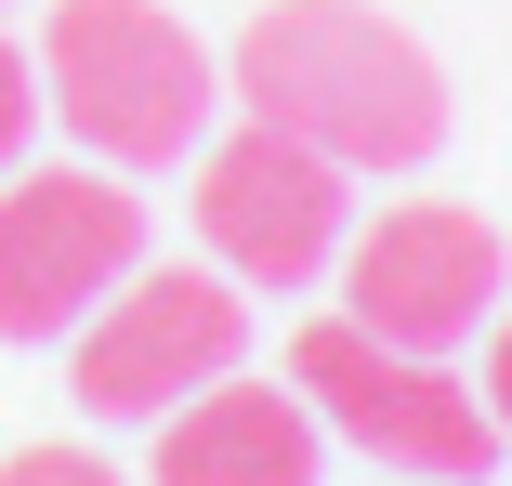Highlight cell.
<instances>
[{
    "instance_id": "cell-7",
    "label": "cell",
    "mask_w": 512,
    "mask_h": 486,
    "mask_svg": "<svg viewBox=\"0 0 512 486\" xmlns=\"http://www.w3.org/2000/svg\"><path fill=\"white\" fill-rule=\"evenodd\" d=\"M197 237H211V263L237 289H316L342 263V158L289 145V132H224L211 158H197Z\"/></svg>"
},
{
    "instance_id": "cell-9",
    "label": "cell",
    "mask_w": 512,
    "mask_h": 486,
    "mask_svg": "<svg viewBox=\"0 0 512 486\" xmlns=\"http://www.w3.org/2000/svg\"><path fill=\"white\" fill-rule=\"evenodd\" d=\"M27 132H40V66H27L14 40H0V171L27 158Z\"/></svg>"
},
{
    "instance_id": "cell-3",
    "label": "cell",
    "mask_w": 512,
    "mask_h": 486,
    "mask_svg": "<svg viewBox=\"0 0 512 486\" xmlns=\"http://www.w3.org/2000/svg\"><path fill=\"white\" fill-rule=\"evenodd\" d=\"M289 395L316 408L329 434H355L368 460L434 473V486H473L486 447H499L486 395L447 381V355H407V342H381V329H355V316H316V329L289 342Z\"/></svg>"
},
{
    "instance_id": "cell-2",
    "label": "cell",
    "mask_w": 512,
    "mask_h": 486,
    "mask_svg": "<svg viewBox=\"0 0 512 486\" xmlns=\"http://www.w3.org/2000/svg\"><path fill=\"white\" fill-rule=\"evenodd\" d=\"M40 106L106 158V171H158L211 132L224 79L197 53V27H171L158 0H53L40 27Z\"/></svg>"
},
{
    "instance_id": "cell-11",
    "label": "cell",
    "mask_w": 512,
    "mask_h": 486,
    "mask_svg": "<svg viewBox=\"0 0 512 486\" xmlns=\"http://www.w3.org/2000/svg\"><path fill=\"white\" fill-rule=\"evenodd\" d=\"M486 421L512 434V303H499V342H486Z\"/></svg>"
},
{
    "instance_id": "cell-1",
    "label": "cell",
    "mask_w": 512,
    "mask_h": 486,
    "mask_svg": "<svg viewBox=\"0 0 512 486\" xmlns=\"http://www.w3.org/2000/svg\"><path fill=\"white\" fill-rule=\"evenodd\" d=\"M237 106L342 171H407L447 145V66L368 0H276L237 27Z\"/></svg>"
},
{
    "instance_id": "cell-6",
    "label": "cell",
    "mask_w": 512,
    "mask_h": 486,
    "mask_svg": "<svg viewBox=\"0 0 512 486\" xmlns=\"http://www.w3.org/2000/svg\"><path fill=\"white\" fill-rule=\"evenodd\" d=\"M342 303H355V329H381V342H407V355L473 342V329L512 303L499 224L460 211V198H394V211L342 250Z\"/></svg>"
},
{
    "instance_id": "cell-5",
    "label": "cell",
    "mask_w": 512,
    "mask_h": 486,
    "mask_svg": "<svg viewBox=\"0 0 512 486\" xmlns=\"http://www.w3.org/2000/svg\"><path fill=\"white\" fill-rule=\"evenodd\" d=\"M145 263V198L119 171H14L0 184V342H66Z\"/></svg>"
},
{
    "instance_id": "cell-10",
    "label": "cell",
    "mask_w": 512,
    "mask_h": 486,
    "mask_svg": "<svg viewBox=\"0 0 512 486\" xmlns=\"http://www.w3.org/2000/svg\"><path fill=\"white\" fill-rule=\"evenodd\" d=\"M0 486H119V473L92 460V447H14V460H0Z\"/></svg>"
},
{
    "instance_id": "cell-8",
    "label": "cell",
    "mask_w": 512,
    "mask_h": 486,
    "mask_svg": "<svg viewBox=\"0 0 512 486\" xmlns=\"http://www.w3.org/2000/svg\"><path fill=\"white\" fill-rule=\"evenodd\" d=\"M329 434L302 395H276V381H211V395H184L158 421V486H316Z\"/></svg>"
},
{
    "instance_id": "cell-4",
    "label": "cell",
    "mask_w": 512,
    "mask_h": 486,
    "mask_svg": "<svg viewBox=\"0 0 512 486\" xmlns=\"http://www.w3.org/2000/svg\"><path fill=\"white\" fill-rule=\"evenodd\" d=\"M250 355V303H237V276H211V263H132L106 303L79 316V355H66V381H79V408L92 421H171L184 395H211V381Z\"/></svg>"
},
{
    "instance_id": "cell-12",
    "label": "cell",
    "mask_w": 512,
    "mask_h": 486,
    "mask_svg": "<svg viewBox=\"0 0 512 486\" xmlns=\"http://www.w3.org/2000/svg\"><path fill=\"white\" fill-rule=\"evenodd\" d=\"M421 486H434V473H421Z\"/></svg>"
}]
</instances>
